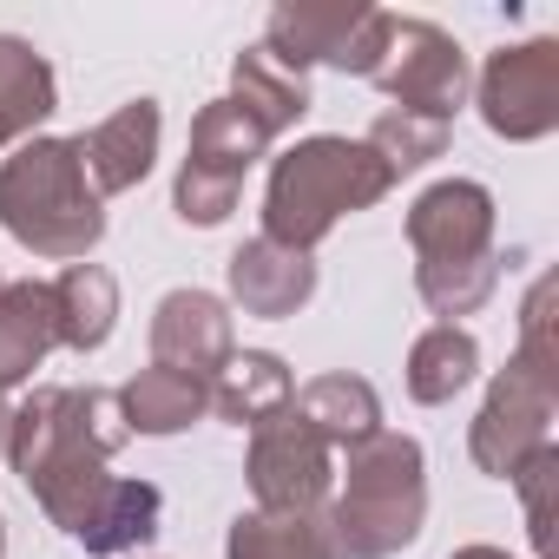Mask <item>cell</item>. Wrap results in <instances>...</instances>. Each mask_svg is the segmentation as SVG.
Segmentation results:
<instances>
[{
    "label": "cell",
    "mask_w": 559,
    "mask_h": 559,
    "mask_svg": "<svg viewBox=\"0 0 559 559\" xmlns=\"http://www.w3.org/2000/svg\"><path fill=\"white\" fill-rule=\"evenodd\" d=\"M224 559H336L317 513H237Z\"/></svg>",
    "instance_id": "obj_22"
},
{
    "label": "cell",
    "mask_w": 559,
    "mask_h": 559,
    "mask_svg": "<svg viewBox=\"0 0 559 559\" xmlns=\"http://www.w3.org/2000/svg\"><path fill=\"white\" fill-rule=\"evenodd\" d=\"M0 224L34 257L86 263V250L106 237V211L99 191L86 185L73 139H27L0 165Z\"/></svg>",
    "instance_id": "obj_3"
},
{
    "label": "cell",
    "mask_w": 559,
    "mask_h": 559,
    "mask_svg": "<svg viewBox=\"0 0 559 559\" xmlns=\"http://www.w3.org/2000/svg\"><path fill=\"white\" fill-rule=\"evenodd\" d=\"M0 552H8V533H0Z\"/></svg>",
    "instance_id": "obj_31"
},
{
    "label": "cell",
    "mask_w": 559,
    "mask_h": 559,
    "mask_svg": "<svg viewBox=\"0 0 559 559\" xmlns=\"http://www.w3.org/2000/svg\"><path fill=\"white\" fill-rule=\"evenodd\" d=\"M415 270H467L500 257L493 250V191L474 178H441L408 204Z\"/></svg>",
    "instance_id": "obj_11"
},
{
    "label": "cell",
    "mask_w": 559,
    "mask_h": 559,
    "mask_svg": "<svg viewBox=\"0 0 559 559\" xmlns=\"http://www.w3.org/2000/svg\"><path fill=\"white\" fill-rule=\"evenodd\" d=\"M126 441H132V428H126L112 389H34L14 408L8 461L34 487L47 520L67 526L73 539H86V526L99 520V507L119 480V474H106V461Z\"/></svg>",
    "instance_id": "obj_1"
},
{
    "label": "cell",
    "mask_w": 559,
    "mask_h": 559,
    "mask_svg": "<svg viewBox=\"0 0 559 559\" xmlns=\"http://www.w3.org/2000/svg\"><path fill=\"white\" fill-rule=\"evenodd\" d=\"M53 106H60L53 67H47L27 40L0 34V145L27 139L40 119H53Z\"/></svg>",
    "instance_id": "obj_20"
},
{
    "label": "cell",
    "mask_w": 559,
    "mask_h": 559,
    "mask_svg": "<svg viewBox=\"0 0 559 559\" xmlns=\"http://www.w3.org/2000/svg\"><path fill=\"white\" fill-rule=\"evenodd\" d=\"M158 139H165L158 99H132V106H119L112 119H99L86 139H73V152H80V165H86V185H93L99 198H112V191L145 185V171H152V158H158Z\"/></svg>",
    "instance_id": "obj_12"
},
{
    "label": "cell",
    "mask_w": 559,
    "mask_h": 559,
    "mask_svg": "<svg viewBox=\"0 0 559 559\" xmlns=\"http://www.w3.org/2000/svg\"><path fill=\"white\" fill-rule=\"evenodd\" d=\"M204 408H211V382H204V376H185V369H165V362L139 369V376L119 389V415H126L132 435H178V428H191Z\"/></svg>",
    "instance_id": "obj_18"
},
{
    "label": "cell",
    "mask_w": 559,
    "mask_h": 559,
    "mask_svg": "<svg viewBox=\"0 0 559 559\" xmlns=\"http://www.w3.org/2000/svg\"><path fill=\"white\" fill-rule=\"evenodd\" d=\"M389 47V14L362 0H284L263 21V53L310 80V67H336L356 80H376Z\"/></svg>",
    "instance_id": "obj_5"
},
{
    "label": "cell",
    "mask_w": 559,
    "mask_h": 559,
    "mask_svg": "<svg viewBox=\"0 0 559 559\" xmlns=\"http://www.w3.org/2000/svg\"><path fill=\"white\" fill-rule=\"evenodd\" d=\"M493 284H500V257H487V263H467V270H415V290H421V304L435 310V317H474L487 297H493Z\"/></svg>",
    "instance_id": "obj_26"
},
{
    "label": "cell",
    "mask_w": 559,
    "mask_h": 559,
    "mask_svg": "<svg viewBox=\"0 0 559 559\" xmlns=\"http://www.w3.org/2000/svg\"><path fill=\"white\" fill-rule=\"evenodd\" d=\"M8 435H14V408H8V395H0V454H8Z\"/></svg>",
    "instance_id": "obj_30"
},
{
    "label": "cell",
    "mask_w": 559,
    "mask_h": 559,
    "mask_svg": "<svg viewBox=\"0 0 559 559\" xmlns=\"http://www.w3.org/2000/svg\"><path fill=\"white\" fill-rule=\"evenodd\" d=\"M158 513H165V500H158V487L152 480H112V493H106V507H99V520L86 526V552H132V546H145L152 533H158Z\"/></svg>",
    "instance_id": "obj_24"
},
{
    "label": "cell",
    "mask_w": 559,
    "mask_h": 559,
    "mask_svg": "<svg viewBox=\"0 0 559 559\" xmlns=\"http://www.w3.org/2000/svg\"><path fill=\"white\" fill-rule=\"evenodd\" d=\"M112 317H119V284L99 270V263H67V276L53 284V323H60V349H80L93 356L106 336H112Z\"/></svg>",
    "instance_id": "obj_21"
},
{
    "label": "cell",
    "mask_w": 559,
    "mask_h": 559,
    "mask_svg": "<svg viewBox=\"0 0 559 559\" xmlns=\"http://www.w3.org/2000/svg\"><path fill=\"white\" fill-rule=\"evenodd\" d=\"M376 86L395 99V112L454 126V112H461V99H467V53H461V40L441 34L435 21L389 14V47H382Z\"/></svg>",
    "instance_id": "obj_7"
},
{
    "label": "cell",
    "mask_w": 559,
    "mask_h": 559,
    "mask_svg": "<svg viewBox=\"0 0 559 559\" xmlns=\"http://www.w3.org/2000/svg\"><path fill=\"white\" fill-rule=\"evenodd\" d=\"M263 139H276V132H290L304 112H310V80L304 73H290V67H276L263 47H243L237 60H230V93H224Z\"/></svg>",
    "instance_id": "obj_16"
},
{
    "label": "cell",
    "mask_w": 559,
    "mask_h": 559,
    "mask_svg": "<svg viewBox=\"0 0 559 559\" xmlns=\"http://www.w3.org/2000/svg\"><path fill=\"white\" fill-rule=\"evenodd\" d=\"M448 132H454V126H441V119H415V112H395V106H389V112L369 126L362 145L402 178V171H421L428 158H441V152H448Z\"/></svg>",
    "instance_id": "obj_25"
},
{
    "label": "cell",
    "mask_w": 559,
    "mask_h": 559,
    "mask_svg": "<svg viewBox=\"0 0 559 559\" xmlns=\"http://www.w3.org/2000/svg\"><path fill=\"white\" fill-rule=\"evenodd\" d=\"M290 408L330 441V448H362L382 435V395L362 376H317L290 395Z\"/></svg>",
    "instance_id": "obj_19"
},
{
    "label": "cell",
    "mask_w": 559,
    "mask_h": 559,
    "mask_svg": "<svg viewBox=\"0 0 559 559\" xmlns=\"http://www.w3.org/2000/svg\"><path fill=\"white\" fill-rule=\"evenodd\" d=\"M290 395H297V382H290L284 356H270V349H237V356L211 376V408H217L224 421H237V428H257V421H270V415H284Z\"/></svg>",
    "instance_id": "obj_17"
},
{
    "label": "cell",
    "mask_w": 559,
    "mask_h": 559,
    "mask_svg": "<svg viewBox=\"0 0 559 559\" xmlns=\"http://www.w3.org/2000/svg\"><path fill=\"white\" fill-rule=\"evenodd\" d=\"M513 487H520V500H526V539H533V552L546 559V546H552V487H559V448H539L520 474H513Z\"/></svg>",
    "instance_id": "obj_28"
},
{
    "label": "cell",
    "mask_w": 559,
    "mask_h": 559,
    "mask_svg": "<svg viewBox=\"0 0 559 559\" xmlns=\"http://www.w3.org/2000/svg\"><path fill=\"white\" fill-rule=\"evenodd\" d=\"M395 171L362 145V139H304L270 165L263 191V237L284 250H317L349 211L382 204Z\"/></svg>",
    "instance_id": "obj_2"
},
{
    "label": "cell",
    "mask_w": 559,
    "mask_h": 559,
    "mask_svg": "<svg viewBox=\"0 0 559 559\" xmlns=\"http://www.w3.org/2000/svg\"><path fill=\"white\" fill-rule=\"evenodd\" d=\"M480 119L487 132L513 139V145H533L559 126V40H520V47H500L487 67H480Z\"/></svg>",
    "instance_id": "obj_10"
},
{
    "label": "cell",
    "mask_w": 559,
    "mask_h": 559,
    "mask_svg": "<svg viewBox=\"0 0 559 559\" xmlns=\"http://www.w3.org/2000/svg\"><path fill=\"white\" fill-rule=\"evenodd\" d=\"M428 520V461L415 435H376L349 448V480L343 500L330 507V546L336 559H389L421 539Z\"/></svg>",
    "instance_id": "obj_4"
},
{
    "label": "cell",
    "mask_w": 559,
    "mask_h": 559,
    "mask_svg": "<svg viewBox=\"0 0 559 559\" xmlns=\"http://www.w3.org/2000/svg\"><path fill=\"white\" fill-rule=\"evenodd\" d=\"M552 415H559V382L526 362H507V376H493L474 415V435H467L474 467L493 480H513L539 448H552Z\"/></svg>",
    "instance_id": "obj_9"
},
{
    "label": "cell",
    "mask_w": 559,
    "mask_h": 559,
    "mask_svg": "<svg viewBox=\"0 0 559 559\" xmlns=\"http://www.w3.org/2000/svg\"><path fill=\"white\" fill-rule=\"evenodd\" d=\"M474 369H480V343L461 330V323H435V330H421L415 336V349H408V395L415 402H454L467 382H474Z\"/></svg>",
    "instance_id": "obj_23"
},
{
    "label": "cell",
    "mask_w": 559,
    "mask_h": 559,
    "mask_svg": "<svg viewBox=\"0 0 559 559\" xmlns=\"http://www.w3.org/2000/svg\"><path fill=\"white\" fill-rule=\"evenodd\" d=\"M263 145H270V139H263V132H257L230 99H211V106L191 119V158H185L178 191H171L178 217H185V224H198V230L224 224V217L237 211L243 171L263 158Z\"/></svg>",
    "instance_id": "obj_6"
},
{
    "label": "cell",
    "mask_w": 559,
    "mask_h": 559,
    "mask_svg": "<svg viewBox=\"0 0 559 559\" xmlns=\"http://www.w3.org/2000/svg\"><path fill=\"white\" fill-rule=\"evenodd\" d=\"M448 559H507L500 546H461V552H448Z\"/></svg>",
    "instance_id": "obj_29"
},
{
    "label": "cell",
    "mask_w": 559,
    "mask_h": 559,
    "mask_svg": "<svg viewBox=\"0 0 559 559\" xmlns=\"http://www.w3.org/2000/svg\"><path fill=\"white\" fill-rule=\"evenodd\" d=\"M250 493H257V513H317L336 487V448L297 415H270L250 428Z\"/></svg>",
    "instance_id": "obj_8"
},
{
    "label": "cell",
    "mask_w": 559,
    "mask_h": 559,
    "mask_svg": "<svg viewBox=\"0 0 559 559\" xmlns=\"http://www.w3.org/2000/svg\"><path fill=\"white\" fill-rule=\"evenodd\" d=\"M224 276H230V297L243 304V317H270V323L297 317L317 297V263L304 250L270 243V237H250L243 250H230Z\"/></svg>",
    "instance_id": "obj_14"
},
{
    "label": "cell",
    "mask_w": 559,
    "mask_h": 559,
    "mask_svg": "<svg viewBox=\"0 0 559 559\" xmlns=\"http://www.w3.org/2000/svg\"><path fill=\"white\" fill-rule=\"evenodd\" d=\"M60 349L53 284H8L0 290V395L34 382V369Z\"/></svg>",
    "instance_id": "obj_15"
},
{
    "label": "cell",
    "mask_w": 559,
    "mask_h": 559,
    "mask_svg": "<svg viewBox=\"0 0 559 559\" xmlns=\"http://www.w3.org/2000/svg\"><path fill=\"white\" fill-rule=\"evenodd\" d=\"M0 290H8V276H0Z\"/></svg>",
    "instance_id": "obj_32"
},
{
    "label": "cell",
    "mask_w": 559,
    "mask_h": 559,
    "mask_svg": "<svg viewBox=\"0 0 559 559\" xmlns=\"http://www.w3.org/2000/svg\"><path fill=\"white\" fill-rule=\"evenodd\" d=\"M152 356L165 369H185V376H217L230 356H237V336H230V310L211 297V290H171L152 317Z\"/></svg>",
    "instance_id": "obj_13"
},
{
    "label": "cell",
    "mask_w": 559,
    "mask_h": 559,
    "mask_svg": "<svg viewBox=\"0 0 559 559\" xmlns=\"http://www.w3.org/2000/svg\"><path fill=\"white\" fill-rule=\"evenodd\" d=\"M552 297H559V284H552V276H539V284L526 290V310H520V356H513V362H526V369H539V376H552V382H559V343H552Z\"/></svg>",
    "instance_id": "obj_27"
}]
</instances>
